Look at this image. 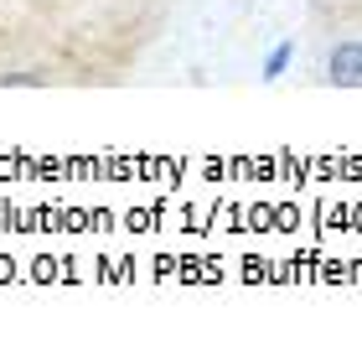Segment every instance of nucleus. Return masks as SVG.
Returning a JSON list of instances; mask_svg holds the SVG:
<instances>
[{
  "label": "nucleus",
  "instance_id": "1",
  "mask_svg": "<svg viewBox=\"0 0 362 347\" xmlns=\"http://www.w3.org/2000/svg\"><path fill=\"white\" fill-rule=\"evenodd\" d=\"M326 84L332 89H362V42H337L326 52Z\"/></svg>",
  "mask_w": 362,
  "mask_h": 347
},
{
  "label": "nucleus",
  "instance_id": "2",
  "mask_svg": "<svg viewBox=\"0 0 362 347\" xmlns=\"http://www.w3.org/2000/svg\"><path fill=\"white\" fill-rule=\"evenodd\" d=\"M290 52H295V42H274V52L264 57V84H274V78L290 68Z\"/></svg>",
  "mask_w": 362,
  "mask_h": 347
},
{
  "label": "nucleus",
  "instance_id": "3",
  "mask_svg": "<svg viewBox=\"0 0 362 347\" xmlns=\"http://www.w3.org/2000/svg\"><path fill=\"white\" fill-rule=\"evenodd\" d=\"M37 84H47L42 73H0V89H37Z\"/></svg>",
  "mask_w": 362,
  "mask_h": 347
}]
</instances>
